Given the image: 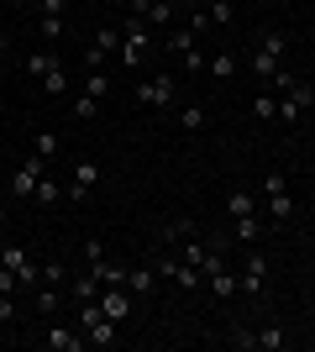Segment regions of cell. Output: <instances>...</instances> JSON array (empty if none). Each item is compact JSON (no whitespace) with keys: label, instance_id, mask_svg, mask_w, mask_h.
Here are the masks:
<instances>
[{"label":"cell","instance_id":"27","mask_svg":"<svg viewBox=\"0 0 315 352\" xmlns=\"http://www.w3.org/2000/svg\"><path fill=\"white\" fill-rule=\"evenodd\" d=\"M63 32H69V21H63V16H37V37H43V43H58Z\"/></svg>","mask_w":315,"mask_h":352},{"label":"cell","instance_id":"14","mask_svg":"<svg viewBox=\"0 0 315 352\" xmlns=\"http://www.w3.org/2000/svg\"><path fill=\"white\" fill-rule=\"evenodd\" d=\"M205 74H210V79H221V85H226V79H237V53H231V47H215V53L205 58Z\"/></svg>","mask_w":315,"mask_h":352},{"label":"cell","instance_id":"5","mask_svg":"<svg viewBox=\"0 0 315 352\" xmlns=\"http://www.w3.org/2000/svg\"><path fill=\"white\" fill-rule=\"evenodd\" d=\"M0 263L11 268L21 284H43V263H37L32 248H21V242H0Z\"/></svg>","mask_w":315,"mask_h":352},{"label":"cell","instance_id":"26","mask_svg":"<svg viewBox=\"0 0 315 352\" xmlns=\"http://www.w3.org/2000/svg\"><path fill=\"white\" fill-rule=\"evenodd\" d=\"M205 289L215 294V300H226V294H237V274H231V268H221V274H210V279H205Z\"/></svg>","mask_w":315,"mask_h":352},{"label":"cell","instance_id":"47","mask_svg":"<svg viewBox=\"0 0 315 352\" xmlns=\"http://www.w3.org/2000/svg\"><path fill=\"white\" fill-rule=\"evenodd\" d=\"M0 47H5V32H0Z\"/></svg>","mask_w":315,"mask_h":352},{"label":"cell","instance_id":"23","mask_svg":"<svg viewBox=\"0 0 315 352\" xmlns=\"http://www.w3.org/2000/svg\"><path fill=\"white\" fill-rule=\"evenodd\" d=\"M32 200L47 210V206H58V200H69V195H63V184H58L53 174H43V184H37V195H32Z\"/></svg>","mask_w":315,"mask_h":352},{"label":"cell","instance_id":"44","mask_svg":"<svg viewBox=\"0 0 315 352\" xmlns=\"http://www.w3.org/2000/svg\"><path fill=\"white\" fill-rule=\"evenodd\" d=\"M0 232H5V206H0Z\"/></svg>","mask_w":315,"mask_h":352},{"label":"cell","instance_id":"34","mask_svg":"<svg viewBox=\"0 0 315 352\" xmlns=\"http://www.w3.org/2000/svg\"><path fill=\"white\" fill-rule=\"evenodd\" d=\"M221 268H226V252L215 248V242H210V248H205V258H200V274L210 279V274H221Z\"/></svg>","mask_w":315,"mask_h":352},{"label":"cell","instance_id":"30","mask_svg":"<svg viewBox=\"0 0 315 352\" xmlns=\"http://www.w3.org/2000/svg\"><path fill=\"white\" fill-rule=\"evenodd\" d=\"M58 310H63V289L43 284V294H37V316H58Z\"/></svg>","mask_w":315,"mask_h":352},{"label":"cell","instance_id":"8","mask_svg":"<svg viewBox=\"0 0 315 352\" xmlns=\"http://www.w3.org/2000/svg\"><path fill=\"white\" fill-rule=\"evenodd\" d=\"M132 305H137V294L126 289V284H105V289H100V316H110L116 326L132 321Z\"/></svg>","mask_w":315,"mask_h":352},{"label":"cell","instance_id":"24","mask_svg":"<svg viewBox=\"0 0 315 352\" xmlns=\"http://www.w3.org/2000/svg\"><path fill=\"white\" fill-rule=\"evenodd\" d=\"M79 89L95 95V100H105V95H110V74H105V69H84V85H79Z\"/></svg>","mask_w":315,"mask_h":352},{"label":"cell","instance_id":"18","mask_svg":"<svg viewBox=\"0 0 315 352\" xmlns=\"http://www.w3.org/2000/svg\"><path fill=\"white\" fill-rule=\"evenodd\" d=\"M152 284H158L152 263H137V268H126V289H132V294H152Z\"/></svg>","mask_w":315,"mask_h":352},{"label":"cell","instance_id":"31","mask_svg":"<svg viewBox=\"0 0 315 352\" xmlns=\"http://www.w3.org/2000/svg\"><path fill=\"white\" fill-rule=\"evenodd\" d=\"M63 89H69V69H63V63H53V69L43 74V95H63Z\"/></svg>","mask_w":315,"mask_h":352},{"label":"cell","instance_id":"46","mask_svg":"<svg viewBox=\"0 0 315 352\" xmlns=\"http://www.w3.org/2000/svg\"><path fill=\"white\" fill-rule=\"evenodd\" d=\"M11 6H27V0H11Z\"/></svg>","mask_w":315,"mask_h":352},{"label":"cell","instance_id":"21","mask_svg":"<svg viewBox=\"0 0 315 352\" xmlns=\"http://www.w3.org/2000/svg\"><path fill=\"white\" fill-rule=\"evenodd\" d=\"M284 347H289V337H284L279 321H268L263 331H257V352H284Z\"/></svg>","mask_w":315,"mask_h":352},{"label":"cell","instance_id":"3","mask_svg":"<svg viewBox=\"0 0 315 352\" xmlns=\"http://www.w3.org/2000/svg\"><path fill=\"white\" fill-rule=\"evenodd\" d=\"M43 174H47V158H37V153H27V158H21V163L11 168V184H5V190H11V200H16V206H27L32 195H37Z\"/></svg>","mask_w":315,"mask_h":352},{"label":"cell","instance_id":"35","mask_svg":"<svg viewBox=\"0 0 315 352\" xmlns=\"http://www.w3.org/2000/svg\"><path fill=\"white\" fill-rule=\"evenodd\" d=\"M205 11H210V27H231V16H237V11H231V0H210Z\"/></svg>","mask_w":315,"mask_h":352},{"label":"cell","instance_id":"11","mask_svg":"<svg viewBox=\"0 0 315 352\" xmlns=\"http://www.w3.org/2000/svg\"><path fill=\"white\" fill-rule=\"evenodd\" d=\"M189 236H200V226L189 216H174L158 226V248H179V242H189Z\"/></svg>","mask_w":315,"mask_h":352},{"label":"cell","instance_id":"9","mask_svg":"<svg viewBox=\"0 0 315 352\" xmlns=\"http://www.w3.org/2000/svg\"><path fill=\"white\" fill-rule=\"evenodd\" d=\"M237 289L242 294H263V289H268V258H263V252H242Z\"/></svg>","mask_w":315,"mask_h":352},{"label":"cell","instance_id":"7","mask_svg":"<svg viewBox=\"0 0 315 352\" xmlns=\"http://www.w3.org/2000/svg\"><path fill=\"white\" fill-rule=\"evenodd\" d=\"M263 195H268V216L279 221V226H284L289 216H294V195H289V184H284V174H263Z\"/></svg>","mask_w":315,"mask_h":352},{"label":"cell","instance_id":"45","mask_svg":"<svg viewBox=\"0 0 315 352\" xmlns=\"http://www.w3.org/2000/svg\"><path fill=\"white\" fill-rule=\"evenodd\" d=\"M184 6H200V0H184Z\"/></svg>","mask_w":315,"mask_h":352},{"label":"cell","instance_id":"29","mask_svg":"<svg viewBox=\"0 0 315 352\" xmlns=\"http://www.w3.org/2000/svg\"><path fill=\"white\" fill-rule=\"evenodd\" d=\"M32 153H37V158H47V163H53V158H58V132H47V126H43V132L32 137Z\"/></svg>","mask_w":315,"mask_h":352},{"label":"cell","instance_id":"20","mask_svg":"<svg viewBox=\"0 0 315 352\" xmlns=\"http://www.w3.org/2000/svg\"><path fill=\"white\" fill-rule=\"evenodd\" d=\"M231 226H237V242H242V248H257V242H263V221H257V216H237Z\"/></svg>","mask_w":315,"mask_h":352},{"label":"cell","instance_id":"19","mask_svg":"<svg viewBox=\"0 0 315 352\" xmlns=\"http://www.w3.org/2000/svg\"><path fill=\"white\" fill-rule=\"evenodd\" d=\"M53 63H63V58H58V47H37V53L27 58V74L37 79V85H43V74L53 69Z\"/></svg>","mask_w":315,"mask_h":352},{"label":"cell","instance_id":"15","mask_svg":"<svg viewBox=\"0 0 315 352\" xmlns=\"http://www.w3.org/2000/svg\"><path fill=\"white\" fill-rule=\"evenodd\" d=\"M257 210H263V206H257L242 184H237V190H226V216H231V221H237V216H257Z\"/></svg>","mask_w":315,"mask_h":352},{"label":"cell","instance_id":"43","mask_svg":"<svg viewBox=\"0 0 315 352\" xmlns=\"http://www.w3.org/2000/svg\"><path fill=\"white\" fill-rule=\"evenodd\" d=\"M105 6H121V11H126V6H132V0H105Z\"/></svg>","mask_w":315,"mask_h":352},{"label":"cell","instance_id":"32","mask_svg":"<svg viewBox=\"0 0 315 352\" xmlns=\"http://www.w3.org/2000/svg\"><path fill=\"white\" fill-rule=\"evenodd\" d=\"M43 284L63 289V284H69V263H63V258H47V263H43Z\"/></svg>","mask_w":315,"mask_h":352},{"label":"cell","instance_id":"16","mask_svg":"<svg viewBox=\"0 0 315 352\" xmlns=\"http://www.w3.org/2000/svg\"><path fill=\"white\" fill-rule=\"evenodd\" d=\"M253 116L257 121H279V89H273V85H263L253 95Z\"/></svg>","mask_w":315,"mask_h":352},{"label":"cell","instance_id":"6","mask_svg":"<svg viewBox=\"0 0 315 352\" xmlns=\"http://www.w3.org/2000/svg\"><path fill=\"white\" fill-rule=\"evenodd\" d=\"M95 190H100V163H95V158H79L74 174H69V184H63V195H69L74 206H84Z\"/></svg>","mask_w":315,"mask_h":352},{"label":"cell","instance_id":"40","mask_svg":"<svg viewBox=\"0 0 315 352\" xmlns=\"http://www.w3.org/2000/svg\"><path fill=\"white\" fill-rule=\"evenodd\" d=\"M69 11V0H37V16H63Z\"/></svg>","mask_w":315,"mask_h":352},{"label":"cell","instance_id":"25","mask_svg":"<svg viewBox=\"0 0 315 352\" xmlns=\"http://www.w3.org/2000/svg\"><path fill=\"white\" fill-rule=\"evenodd\" d=\"M100 289H105V284L95 279V274H74V284H69V294H74V300H100Z\"/></svg>","mask_w":315,"mask_h":352},{"label":"cell","instance_id":"41","mask_svg":"<svg viewBox=\"0 0 315 352\" xmlns=\"http://www.w3.org/2000/svg\"><path fill=\"white\" fill-rule=\"evenodd\" d=\"M16 284H21V279H16V274H11V268H5V263H0V294H16Z\"/></svg>","mask_w":315,"mask_h":352},{"label":"cell","instance_id":"38","mask_svg":"<svg viewBox=\"0 0 315 352\" xmlns=\"http://www.w3.org/2000/svg\"><path fill=\"white\" fill-rule=\"evenodd\" d=\"M179 63H184V74H200V69H205V53H200V47H189Z\"/></svg>","mask_w":315,"mask_h":352},{"label":"cell","instance_id":"13","mask_svg":"<svg viewBox=\"0 0 315 352\" xmlns=\"http://www.w3.org/2000/svg\"><path fill=\"white\" fill-rule=\"evenodd\" d=\"M84 342H90V347H116V342H121V326L110 321V316H95V321L84 326Z\"/></svg>","mask_w":315,"mask_h":352},{"label":"cell","instance_id":"10","mask_svg":"<svg viewBox=\"0 0 315 352\" xmlns=\"http://www.w3.org/2000/svg\"><path fill=\"white\" fill-rule=\"evenodd\" d=\"M116 47H121V32L116 27H100L90 37V47H84V69H105V58H110Z\"/></svg>","mask_w":315,"mask_h":352},{"label":"cell","instance_id":"28","mask_svg":"<svg viewBox=\"0 0 315 352\" xmlns=\"http://www.w3.org/2000/svg\"><path fill=\"white\" fill-rule=\"evenodd\" d=\"M205 105H179V126H184V132H205Z\"/></svg>","mask_w":315,"mask_h":352},{"label":"cell","instance_id":"12","mask_svg":"<svg viewBox=\"0 0 315 352\" xmlns=\"http://www.w3.org/2000/svg\"><path fill=\"white\" fill-rule=\"evenodd\" d=\"M158 47H168V53H179V58H184L189 47H200V32L189 27V21H184V27H179V21H174V27L163 32V43H158Z\"/></svg>","mask_w":315,"mask_h":352},{"label":"cell","instance_id":"4","mask_svg":"<svg viewBox=\"0 0 315 352\" xmlns=\"http://www.w3.org/2000/svg\"><path fill=\"white\" fill-rule=\"evenodd\" d=\"M43 347L47 352H84L90 342H84V326H69V321H58V316H47V331H43Z\"/></svg>","mask_w":315,"mask_h":352},{"label":"cell","instance_id":"33","mask_svg":"<svg viewBox=\"0 0 315 352\" xmlns=\"http://www.w3.org/2000/svg\"><path fill=\"white\" fill-rule=\"evenodd\" d=\"M95 116H100V100L79 89V95H74V121H95Z\"/></svg>","mask_w":315,"mask_h":352},{"label":"cell","instance_id":"1","mask_svg":"<svg viewBox=\"0 0 315 352\" xmlns=\"http://www.w3.org/2000/svg\"><path fill=\"white\" fill-rule=\"evenodd\" d=\"M152 47H158V32H152L142 16L126 11V21H121V63H126V69H142Z\"/></svg>","mask_w":315,"mask_h":352},{"label":"cell","instance_id":"42","mask_svg":"<svg viewBox=\"0 0 315 352\" xmlns=\"http://www.w3.org/2000/svg\"><path fill=\"white\" fill-rule=\"evenodd\" d=\"M16 316H21V310H16V300H11V294H0V321H16Z\"/></svg>","mask_w":315,"mask_h":352},{"label":"cell","instance_id":"2","mask_svg":"<svg viewBox=\"0 0 315 352\" xmlns=\"http://www.w3.org/2000/svg\"><path fill=\"white\" fill-rule=\"evenodd\" d=\"M132 100L137 105H158V111H168V105L179 100V79L168 69H158V74H148L142 85H132Z\"/></svg>","mask_w":315,"mask_h":352},{"label":"cell","instance_id":"37","mask_svg":"<svg viewBox=\"0 0 315 352\" xmlns=\"http://www.w3.org/2000/svg\"><path fill=\"white\" fill-rule=\"evenodd\" d=\"M231 347H242V352H257V331H247V326H237V331H231Z\"/></svg>","mask_w":315,"mask_h":352},{"label":"cell","instance_id":"36","mask_svg":"<svg viewBox=\"0 0 315 352\" xmlns=\"http://www.w3.org/2000/svg\"><path fill=\"white\" fill-rule=\"evenodd\" d=\"M79 258H84V263H100V258H105V242H100V236H84Z\"/></svg>","mask_w":315,"mask_h":352},{"label":"cell","instance_id":"39","mask_svg":"<svg viewBox=\"0 0 315 352\" xmlns=\"http://www.w3.org/2000/svg\"><path fill=\"white\" fill-rule=\"evenodd\" d=\"M189 27H195L200 37H205V32H210V11H205V6H195V11H189Z\"/></svg>","mask_w":315,"mask_h":352},{"label":"cell","instance_id":"17","mask_svg":"<svg viewBox=\"0 0 315 352\" xmlns=\"http://www.w3.org/2000/svg\"><path fill=\"white\" fill-rule=\"evenodd\" d=\"M142 21H148V27L158 32V37H163V32L174 27V0H152V6H148V16H142Z\"/></svg>","mask_w":315,"mask_h":352},{"label":"cell","instance_id":"22","mask_svg":"<svg viewBox=\"0 0 315 352\" xmlns=\"http://www.w3.org/2000/svg\"><path fill=\"white\" fill-rule=\"evenodd\" d=\"M90 274L100 284H126V263H116V258H100V263H90Z\"/></svg>","mask_w":315,"mask_h":352}]
</instances>
